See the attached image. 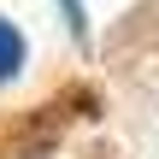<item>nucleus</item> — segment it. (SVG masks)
Here are the masks:
<instances>
[{"label":"nucleus","mask_w":159,"mask_h":159,"mask_svg":"<svg viewBox=\"0 0 159 159\" xmlns=\"http://www.w3.org/2000/svg\"><path fill=\"white\" fill-rule=\"evenodd\" d=\"M24 59H30V41H24V30H18L12 18H0V83H12V77L24 71Z\"/></svg>","instance_id":"obj_1"},{"label":"nucleus","mask_w":159,"mask_h":159,"mask_svg":"<svg viewBox=\"0 0 159 159\" xmlns=\"http://www.w3.org/2000/svg\"><path fill=\"white\" fill-rule=\"evenodd\" d=\"M53 6H59V18H65L71 41H77V47H89V6H83V0H53Z\"/></svg>","instance_id":"obj_2"}]
</instances>
